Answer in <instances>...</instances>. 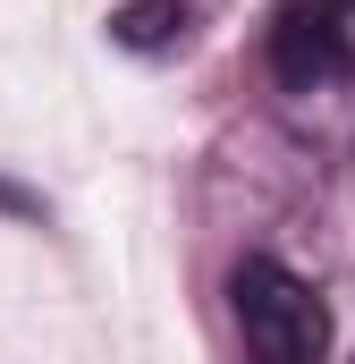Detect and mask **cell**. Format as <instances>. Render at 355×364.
Returning a JSON list of instances; mask_svg holds the SVG:
<instances>
[{
	"mask_svg": "<svg viewBox=\"0 0 355 364\" xmlns=\"http://www.w3.org/2000/svg\"><path fill=\"white\" fill-rule=\"evenodd\" d=\"M271 77L288 93H313L347 77V0H279L271 17Z\"/></svg>",
	"mask_w": 355,
	"mask_h": 364,
	"instance_id": "cell-2",
	"label": "cell"
},
{
	"mask_svg": "<svg viewBox=\"0 0 355 364\" xmlns=\"http://www.w3.org/2000/svg\"><path fill=\"white\" fill-rule=\"evenodd\" d=\"M229 314L254 364H330V305L271 255H246L229 272Z\"/></svg>",
	"mask_w": 355,
	"mask_h": 364,
	"instance_id": "cell-1",
	"label": "cell"
},
{
	"mask_svg": "<svg viewBox=\"0 0 355 364\" xmlns=\"http://www.w3.org/2000/svg\"><path fill=\"white\" fill-rule=\"evenodd\" d=\"M178 34H186V9L178 0H127L110 17V43H127V51H170Z\"/></svg>",
	"mask_w": 355,
	"mask_h": 364,
	"instance_id": "cell-3",
	"label": "cell"
}]
</instances>
